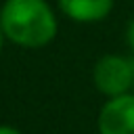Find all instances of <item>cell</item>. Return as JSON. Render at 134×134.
<instances>
[{
  "mask_svg": "<svg viewBox=\"0 0 134 134\" xmlns=\"http://www.w3.org/2000/svg\"><path fill=\"white\" fill-rule=\"evenodd\" d=\"M126 40H128L130 50L134 52V17H132V19H130V23H128V29H126Z\"/></svg>",
  "mask_w": 134,
  "mask_h": 134,
  "instance_id": "5",
  "label": "cell"
},
{
  "mask_svg": "<svg viewBox=\"0 0 134 134\" xmlns=\"http://www.w3.org/2000/svg\"><path fill=\"white\" fill-rule=\"evenodd\" d=\"M61 10L80 23H92L105 19L113 10V0H59Z\"/></svg>",
  "mask_w": 134,
  "mask_h": 134,
  "instance_id": "4",
  "label": "cell"
},
{
  "mask_svg": "<svg viewBox=\"0 0 134 134\" xmlns=\"http://www.w3.org/2000/svg\"><path fill=\"white\" fill-rule=\"evenodd\" d=\"M94 86L109 98L128 94L134 86V59L121 54H105L96 61L92 71Z\"/></svg>",
  "mask_w": 134,
  "mask_h": 134,
  "instance_id": "2",
  "label": "cell"
},
{
  "mask_svg": "<svg viewBox=\"0 0 134 134\" xmlns=\"http://www.w3.org/2000/svg\"><path fill=\"white\" fill-rule=\"evenodd\" d=\"M100 134H134V94L109 98L98 113Z\"/></svg>",
  "mask_w": 134,
  "mask_h": 134,
  "instance_id": "3",
  "label": "cell"
},
{
  "mask_svg": "<svg viewBox=\"0 0 134 134\" xmlns=\"http://www.w3.org/2000/svg\"><path fill=\"white\" fill-rule=\"evenodd\" d=\"M0 134H21V132L10 128V126H0Z\"/></svg>",
  "mask_w": 134,
  "mask_h": 134,
  "instance_id": "6",
  "label": "cell"
},
{
  "mask_svg": "<svg viewBox=\"0 0 134 134\" xmlns=\"http://www.w3.org/2000/svg\"><path fill=\"white\" fill-rule=\"evenodd\" d=\"M132 88H134V86H132Z\"/></svg>",
  "mask_w": 134,
  "mask_h": 134,
  "instance_id": "8",
  "label": "cell"
},
{
  "mask_svg": "<svg viewBox=\"0 0 134 134\" xmlns=\"http://www.w3.org/2000/svg\"><path fill=\"white\" fill-rule=\"evenodd\" d=\"M0 27L19 46L40 48L57 36V19L44 0H6Z\"/></svg>",
  "mask_w": 134,
  "mask_h": 134,
  "instance_id": "1",
  "label": "cell"
},
{
  "mask_svg": "<svg viewBox=\"0 0 134 134\" xmlns=\"http://www.w3.org/2000/svg\"><path fill=\"white\" fill-rule=\"evenodd\" d=\"M2 29V27H0ZM0 48H2V31H0Z\"/></svg>",
  "mask_w": 134,
  "mask_h": 134,
  "instance_id": "7",
  "label": "cell"
}]
</instances>
